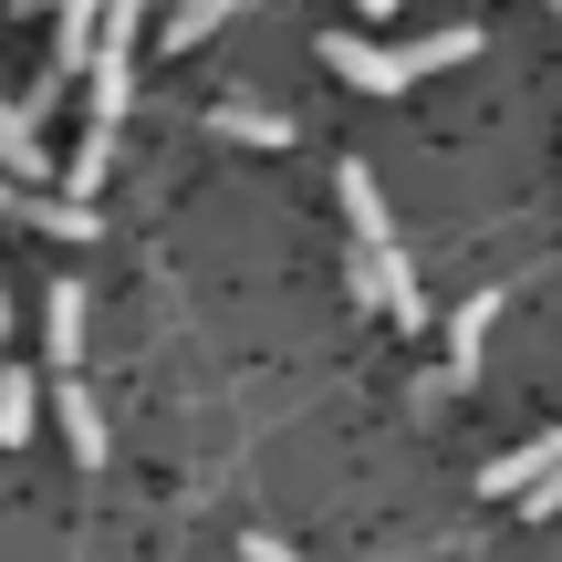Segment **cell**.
<instances>
[{"instance_id": "5b68a950", "label": "cell", "mask_w": 562, "mask_h": 562, "mask_svg": "<svg viewBox=\"0 0 562 562\" xmlns=\"http://www.w3.org/2000/svg\"><path fill=\"white\" fill-rule=\"evenodd\" d=\"M0 178H63V167L42 157V115L11 104V94H0Z\"/></svg>"}, {"instance_id": "7c38bea8", "label": "cell", "mask_w": 562, "mask_h": 562, "mask_svg": "<svg viewBox=\"0 0 562 562\" xmlns=\"http://www.w3.org/2000/svg\"><path fill=\"white\" fill-rule=\"evenodd\" d=\"M250 562H313V552H292L281 531H250Z\"/></svg>"}, {"instance_id": "277c9868", "label": "cell", "mask_w": 562, "mask_h": 562, "mask_svg": "<svg viewBox=\"0 0 562 562\" xmlns=\"http://www.w3.org/2000/svg\"><path fill=\"white\" fill-rule=\"evenodd\" d=\"M552 469H562V427H552V438H531V448H510V459H490L480 490H490V501H531Z\"/></svg>"}, {"instance_id": "8992f818", "label": "cell", "mask_w": 562, "mask_h": 562, "mask_svg": "<svg viewBox=\"0 0 562 562\" xmlns=\"http://www.w3.org/2000/svg\"><path fill=\"white\" fill-rule=\"evenodd\" d=\"M490 323H501V292H469V302H459V323H448V385H469V375H480Z\"/></svg>"}, {"instance_id": "3957f363", "label": "cell", "mask_w": 562, "mask_h": 562, "mask_svg": "<svg viewBox=\"0 0 562 562\" xmlns=\"http://www.w3.org/2000/svg\"><path fill=\"white\" fill-rule=\"evenodd\" d=\"M136 11L146 0H104V32H94V125L115 136V115H125V94H136Z\"/></svg>"}, {"instance_id": "6da1fadb", "label": "cell", "mask_w": 562, "mask_h": 562, "mask_svg": "<svg viewBox=\"0 0 562 562\" xmlns=\"http://www.w3.org/2000/svg\"><path fill=\"white\" fill-rule=\"evenodd\" d=\"M344 220H355V302H375V313H396V323H417L427 313V292H417V271H406V250H396V220H385V188H375V167H344Z\"/></svg>"}, {"instance_id": "52a82bcc", "label": "cell", "mask_w": 562, "mask_h": 562, "mask_svg": "<svg viewBox=\"0 0 562 562\" xmlns=\"http://www.w3.org/2000/svg\"><path fill=\"white\" fill-rule=\"evenodd\" d=\"M53 417H63V438H74V459H83V469H104V406L83 396V375H63V385H53Z\"/></svg>"}, {"instance_id": "2e32d148", "label": "cell", "mask_w": 562, "mask_h": 562, "mask_svg": "<svg viewBox=\"0 0 562 562\" xmlns=\"http://www.w3.org/2000/svg\"><path fill=\"white\" fill-rule=\"evenodd\" d=\"M552 11H562V0H552Z\"/></svg>"}, {"instance_id": "4fadbf2b", "label": "cell", "mask_w": 562, "mask_h": 562, "mask_svg": "<svg viewBox=\"0 0 562 562\" xmlns=\"http://www.w3.org/2000/svg\"><path fill=\"white\" fill-rule=\"evenodd\" d=\"M21 199H32V188H21V178H0V220H21Z\"/></svg>"}, {"instance_id": "8fae6325", "label": "cell", "mask_w": 562, "mask_h": 562, "mask_svg": "<svg viewBox=\"0 0 562 562\" xmlns=\"http://www.w3.org/2000/svg\"><path fill=\"white\" fill-rule=\"evenodd\" d=\"M220 21H229V0H188V11H167V42H178V53H199Z\"/></svg>"}, {"instance_id": "9c48e42d", "label": "cell", "mask_w": 562, "mask_h": 562, "mask_svg": "<svg viewBox=\"0 0 562 562\" xmlns=\"http://www.w3.org/2000/svg\"><path fill=\"white\" fill-rule=\"evenodd\" d=\"M220 136L229 146H292V115H271V104H220Z\"/></svg>"}, {"instance_id": "7a4b0ae2", "label": "cell", "mask_w": 562, "mask_h": 562, "mask_svg": "<svg viewBox=\"0 0 562 562\" xmlns=\"http://www.w3.org/2000/svg\"><path fill=\"white\" fill-rule=\"evenodd\" d=\"M469 53H480L469 21H448V32H427V42H364V32H334V42H323V63H334L355 94H406V83L448 74V63H469Z\"/></svg>"}, {"instance_id": "9a60e30c", "label": "cell", "mask_w": 562, "mask_h": 562, "mask_svg": "<svg viewBox=\"0 0 562 562\" xmlns=\"http://www.w3.org/2000/svg\"><path fill=\"white\" fill-rule=\"evenodd\" d=\"M0 323H11V281H0Z\"/></svg>"}, {"instance_id": "5bb4252c", "label": "cell", "mask_w": 562, "mask_h": 562, "mask_svg": "<svg viewBox=\"0 0 562 562\" xmlns=\"http://www.w3.org/2000/svg\"><path fill=\"white\" fill-rule=\"evenodd\" d=\"M355 11H364V21H385V11H396V0H355Z\"/></svg>"}, {"instance_id": "ba28073f", "label": "cell", "mask_w": 562, "mask_h": 562, "mask_svg": "<svg viewBox=\"0 0 562 562\" xmlns=\"http://www.w3.org/2000/svg\"><path fill=\"white\" fill-rule=\"evenodd\" d=\"M42 355H53L63 375L83 364V292L74 281H53V302H42Z\"/></svg>"}, {"instance_id": "30bf717a", "label": "cell", "mask_w": 562, "mask_h": 562, "mask_svg": "<svg viewBox=\"0 0 562 562\" xmlns=\"http://www.w3.org/2000/svg\"><path fill=\"white\" fill-rule=\"evenodd\" d=\"M32 417H42V406H32V375H21V364H0V448L32 438Z\"/></svg>"}]
</instances>
